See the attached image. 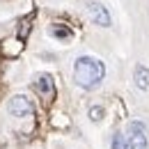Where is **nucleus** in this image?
Returning a JSON list of instances; mask_svg holds the SVG:
<instances>
[{
	"label": "nucleus",
	"mask_w": 149,
	"mask_h": 149,
	"mask_svg": "<svg viewBox=\"0 0 149 149\" xmlns=\"http://www.w3.org/2000/svg\"><path fill=\"white\" fill-rule=\"evenodd\" d=\"M103 76H106V64H103L101 60L90 57V55H83V57L76 60L74 78H76V83H78L80 87L92 90V87H96V85L103 80Z\"/></svg>",
	"instance_id": "f257e3e1"
},
{
	"label": "nucleus",
	"mask_w": 149,
	"mask_h": 149,
	"mask_svg": "<svg viewBox=\"0 0 149 149\" xmlns=\"http://www.w3.org/2000/svg\"><path fill=\"white\" fill-rule=\"evenodd\" d=\"M32 110H35V108H32V101H30L28 96H23V94L12 96L9 103H7V112H9L12 117H30Z\"/></svg>",
	"instance_id": "f03ea898"
},
{
	"label": "nucleus",
	"mask_w": 149,
	"mask_h": 149,
	"mask_svg": "<svg viewBox=\"0 0 149 149\" xmlns=\"http://www.w3.org/2000/svg\"><path fill=\"white\" fill-rule=\"evenodd\" d=\"M87 12H90V16L96 25H101V28H110L112 25V19H110V12L101 5V2H96V0H90L87 2Z\"/></svg>",
	"instance_id": "7ed1b4c3"
},
{
	"label": "nucleus",
	"mask_w": 149,
	"mask_h": 149,
	"mask_svg": "<svg viewBox=\"0 0 149 149\" xmlns=\"http://www.w3.org/2000/svg\"><path fill=\"white\" fill-rule=\"evenodd\" d=\"M35 87H37V92L41 94V96H46V99H53V96H55V83H53V78L48 74L39 76Z\"/></svg>",
	"instance_id": "20e7f679"
},
{
	"label": "nucleus",
	"mask_w": 149,
	"mask_h": 149,
	"mask_svg": "<svg viewBox=\"0 0 149 149\" xmlns=\"http://www.w3.org/2000/svg\"><path fill=\"white\" fill-rule=\"evenodd\" d=\"M133 80H135V87H138V90H149V69L145 64H138V67H135Z\"/></svg>",
	"instance_id": "39448f33"
},
{
	"label": "nucleus",
	"mask_w": 149,
	"mask_h": 149,
	"mask_svg": "<svg viewBox=\"0 0 149 149\" xmlns=\"http://www.w3.org/2000/svg\"><path fill=\"white\" fill-rule=\"evenodd\" d=\"M51 37H55V39H62V41H69V39L74 37V32L67 28V25H51Z\"/></svg>",
	"instance_id": "423d86ee"
},
{
	"label": "nucleus",
	"mask_w": 149,
	"mask_h": 149,
	"mask_svg": "<svg viewBox=\"0 0 149 149\" xmlns=\"http://www.w3.org/2000/svg\"><path fill=\"white\" fill-rule=\"evenodd\" d=\"M112 149H129V138H124V133H115L112 135Z\"/></svg>",
	"instance_id": "0eeeda50"
},
{
	"label": "nucleus",
	"mask_w": 149,
	"mask_h": 149,
	"mask_svg": "<svg viewBox=\"0 0 149 149\" xmlns=\"http://www.w3.org/2000/svg\"><path fill=\"white\" fill-rule=\"evenodd\" d=\"M126 133L129 135H140V133H147V126L142 122H131L129 126H126Z\"/></svg>",
	"instance_id": "6e6552de"
},
{
	"label": "nucleus",
	"mask_w": 149,
	"mask_h": 149,
	"mask_svg": "<svg viewBox=\"0 0 149 149\" xmlns=\"http://www.w3.org/2000/svg\"><path fill=\"white\" fill-rule=\"evenodd\" d=\"M90 119H92V122H101V119H103V108H101V106H92V108H90Z\"/></svg>",
	"instance_id": "1a4fd4ad"
}]
</instances>
